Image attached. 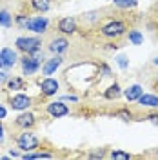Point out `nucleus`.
Segmentation results:
<instances>
[{
	"instance_id": "nucleus-1",
	"label": "nucleus",
	"mask_w": 158,
	"mask_h": 160,
	"mask_svg": "<svg viewBox=\"0 0 158 160\" xmlns=\"http://www.w3.org/2000/svg\"><path fill=\"white\" fill-rule=\"evenodd\" d=\"M100 35L107 40H116L120 37H124V35H127V24L124 20L111 18L100 28Z\"/></svg>"
},
{
	"instance_id": "nucleus-2",
	"label": "nucleus",
	"mask_w": 158,
	"mask_h": 160,
	"mask_svg": "<svg viewBox=\"0 0 158 160\" xmlns=\"http://www.w3.org/2000/svg\"><path fill=\"white\" fill-rule=\"evenodd\" d=\"M42 60H44V53L42 49L35 51L31 55H24L22 58H18L20 66H22V75H35L37 71L42 68Z\"/></svg>"
},
{
	"instance_id": "nucleus-3",
	"label": "nucleus",
	"mask_w": 158,
	"mask_h": 160,
	"mask_svg": "<svg viewBox=\"0 0 158 160\" xmlns=\"http://www.w3.org/2000/svg\"><path fill=\"white\" fill-rule=\"evenodd\" d=\"M15 48L24 55H31L35 51L42 49V40L38 37H18L15 40Z\"/></svg>"
},
{
	"instance_id": "nucleus-4",
	"label": "nucleus",
	"mask_w": 158,
	"mask_h": 160,
	"mask_svg": "<svg viewBox=\"0 0 158 160\" xmlns=\"http://www.w3.org/2000/svg\"><path fill=\"white\" fill-rule=\"evenodd\" d=\"M17 148L22 149L24 153H31L38 148V137L29 129H24V133H20L17 137Z\"/></svg>"
},
{
	"instance_id": "nucleus-5",
	"label": "nucleus",
	"mask_w": 158,
	"mask_h": 160,
	"mask_svg": "<svg viewBox=\"0 0 158 160\" xmlns=\"http://www.w3.org/2000/svg\"><path fill=\"white\" fill-rule=\"evenodd\" d=\"M46 113L51 118H62V117H67L71 109L67 108V104H64V100H55L46 106Z\"/></svg>"
},
{
	"instance_id": "nucleus-6",
	"label": "nucleus",
	"mask_w": 158,
	"mask_h": 160,
	"mask_svg": "<svg viewBox=\"0 0 158 160\" xmlns=\"http://www.w3.org/2000/svg\"><path fill=\"white\" fill-rule=\"evenodd\" d=\"M18 62V55H17V49L13 48H2L0 49V69H11L15 64Z\"/></svg>"
},
{
	"instance_id": "nucleus-7",
	"label": "nucleus",
	"mask_w": 158,
	"mask_h": 160,
	"mask_svg": "<svg viewBox=\"0 0 158 160\" xmlns=\"http://www.w3.org/2000/svg\"><path fill=\"white\" fill-rule=\"evenodd\" d=\"M38 88L44 97H55L60 89V82L57 78H53V77H44L38 82Z\"/></svg>"
},
{
	"instance_id": "nucleus-8",
	"label": "nucleus",
	"mask_w": 158,
	"mask_h": 160,
	"mask_svg": "<svg viewBox=\"0 0 158 160\" xmlns=\"http://www.w3.org/2000/svg\"><path fill=\"white\" fill-rule=\"evenodd\" d=\"M31 97H27V95H24V93H17V95H13L9 98V108L11 109H15V111H26V109H29V106H31Z\"/></svg>"
},
{
	"instance_id": "nucleus-9",
	"label": "nucleus",
	"mask_w": 158,
	"mask_h": 160,
	"mask_svg": "<svg viewBox=\"0 0 158 160\" xmlns=\"http://www.w3.org/2000/svg\"><path fill=\"white\" fill-rule=\"evenodd\" d=\"M47 28H49V20L46 18V17H33V18H29L26 29L33 31L37 35H44L47 31Z\"/></svg>"
},
{
	"instance_id": "nucleus-10",
	"label": "nucleus",
	"mask_w": 158,
	"mask_h": 160,
	"mask_svg": "<svg viewBox=\"0 0 158 160\" xmlns=\"http://www.w3.org/2000/svg\"><path fill=\"white\" fill-rule=\"evenodd\" d=\"M69 40L66 38V37H55V38L49 42V46H47V49L53 53V55H64L66 51L69 49Z\"/></svg>"
},
{
	"instance_id": "nucleus-11",
	"label": "nucleus",
	"mask_w": 158,
	"mask_h": 160,
	"mask_svg": "<svg viewBox=\"0 0 158 160\" xmlns=\"http://www.w3.org/2000/svg\"><path fill=\"white\" fill-rule=\"evenodd\" d=\"M57 28H58V31L62 35H75L77 29H78V24H77V20L73 17H64V18L58 20Z\"/></svg>"
},
{
	"instance_id": "nucleus-12",
	"label": "nucleus",
	"mask_w": 158,
	"mask_h": 160,
	"mask_svg": "<svg viewBox=\"0 0 158 160\" xmlns=\"http://www.w3.org/2000/svg\"><path fill=\"white\" fill-rule=\"evenodd\" d=\"M15 124L18 126V128H22V129H31L35 124H37V117L31 113V111H20V115L15 118Z\"/></svg>"
},
{
	"instance_id": "nucleus-13",
	"label": "nucleus",
	"mask_w": 158,
	"mask_h": 160,
	"mask_svg": "<svg viewBox=\"0 0 158 160\" xmlns=\"http://www.w3.org/2000/svg\"><path fill=\"white\" fill-rule=\"evenodd\" d=\"M62 64H64V58H62V55H55L53 58L44 60V66H42V75H44V77H51V75H53L55 71L58 69Z\"/></svg>"
},
{
	"instance_id": "nucleus-14",
	"label": "nucleus",
	"mask_w": 158,
	"mask_h": 160,
	"mask_svg": "<svg viewBox=\"0 0 158 160\" xmlns=\"http://www.w3.org/2000/svg\"><path fill=\"white\" fill-rule=\"evenodd\" d=\"M136 102H138V106H142V108L158 109V95H155V93H142V97Z\"/></svg>"
},
{
	"instance_id": "nucleus-15",
	"label": "nucleus",
	"mask_w": 158,
	"mask_h": 160,
	"mask_svg": "<svg viewBox=\"0 0 158 160\" xmlns=\"http://www.w3.org/2000/svg\"><path fill=\"white\" fill-rule=\"evenodd\" d=\"M142 93H144V88L140 84H133V86H129L127 89H124V97H126L127 102H136L142 97Z\"/></svg>"
},
{
	"instance_id": "nucleus-16",
	"label": "nucleus",
	"mask_w": 158,
	"mask_h": 160,
	"mask_svg": "<svg viewBox=\"0 0 158 160\" xmlns=\"http://www.w3.org/2000/svg\"><path fill=\"white\" fill-rule=\"evenodd\" d=\"M6 88L9 91H22L27 88V82L22 78V77H9L6 82Z\"/></svg>"
},
{
	"instance_id": "nucleus-17",
	"label": "nucleus",
	"mask_w": 158,
	"mask_h": 160,
	"mask_svg": "<svg viewBox=\"0 0 158 160\" xmlns=\"http://www.w3.org/2000/svg\"><path fill=\"white\" fill-rule=\"evenodd\" d=\"M124 95V89L120 88V84L118 82H115V84H111L107 89H106V93H104V97L107 100H118L120 97Z\"/></svg>"
},
{
	"instance_id": "nucleus-18",
	"label": "nucleus",
	"mask_w": 158,
	"mask_h": 160,
	"mask_svg": "<svg viewBox=\"0 0 158 160\" xmlns=\"http://www.w3.org/2000/svg\"><path fill=\"white\" fill-rule=\"evenodd\" d=\"M31 9L37 13H46L51 8V0H31Z\"/></svg>"
},
{
	"instance_id": "nucleus-19",
	"label": "nucleus",
	"mask_w": 158,
	"mask_h": 160,
	"mask_svg": "<svg viewBox=\"0 0 158 160\" xmlns=\"http://www.w3.org/2000/svg\"><path fill=\"white\" fill-rule=\"evenodd\" d=\"M127 40H129V44H133V46H140V44L144 42V35H142L138 29H129L127 31Z\"/></svg>"
},
{
	"instance_id": "nucleus-20",
	"label": "nucleus",
	"mask_w": 158,
	"mask_h": 160,
	"mask_svg": "<svg viewBox=\"0 0 158 160\" xmlns=\"http://www.w3.org/2000/svg\"><path fill=\"white\" fill-rule=\"evenodd\" d=\"M113 4L118 9H135L138 6V0H113Z\"/></svg>"
},
{
	"instance_id": "nucleus-21",
	"label": "nucleus",
	"mask_w": 158,
	"mask_h": 160,
	"mask_svg": "<svg viewBox=\"0 0 158 160\" xmlns=\"http://www.w3.org/2000/svg\"><path fill=\"white\" fill-rule=\"evenodd\" d=\"M0 26L6 28V29L13 26V17H11V13L7 9H0Z\"/></svg>"
},
{
	"instance_id": "nucleus-22",
	"label": "nucleus",
	"mask_w": 158,
	"mask_h": 160,
	"mask_svg": "<svg viewBox=\"0 0 158 160\" xmlns=\"http://www.w3.org/2000/svg\"><path fill=\"white\" fill-rule=\"evenodd\" d=\"M115 117L116 118H122L124 122H129V120L135 118V115H133V111L129 109V108H120L116 113H115Z\"/></svg>"
},
{
	"instance_id": "nucleus-23",
	"label": "nucleus",
	"mask_w": 158,
	"mask_h": 160,
	"mask_svg": "<svg viewBox=\"0 0 158 160\" xmlns=\"http://www.w3.org/2000/svg\"><path fill=\"white\" fill-rule=\"evenodd\" d=\"M107 157H109V158H113V160H131V158H133V155H131V153H126V151H120V149L111 151Z\"/></svg>"
},
{
	"instance_id": "nucleus-24",
	"label": "nucleus",
	"mask_w": 158,
	"mask_h": 160,
	"mask_svg": "<svg viewBox=\"0 0 158 160\" xmlns=\"http://www.w3.org/2000/svg\"><path fill=\"white\" fill-rule=\"evenodd\" d=\"M22 158H24V160H31V158H53V155H51V153H46V151H42V153H26V155H22Z\"/></svg>"
},
{
	"instance_id": "nucleus-25",
	"label": "nucleus",
	"mask_w": 158,
	"mask_h": 160,
	"mask_svg": "<svg viewBox=\"0 0 158 160\" xmlns=\"http://www.w3.org/2000/svg\"><path fill=\"white\" fill-rule=\"evenodd\" d=\"M27 22H29V17H27V15H24V13H20V15L15 17V24H17L18 28H22V29H26V28H27Z\"/></svg>"
},
{
	"instance_id": "nucleus-26",
	"label": "nucleus",
	"mask_w": 158,
	"mask_h": 160,
	"mask_svg": "<svg viewBox=\"0 0 158 160\" xmlns=\"http://www.w3.org/2000/svg\"><path fill=\"white\" fill-rule=\"evenodd\" d=\"M107 155H109L107 151L104 149V148H100V149H96V151H91L87 157H89V158H106Z\"/></svg>"
},
{
	"instance_id": "nucleus-27",
	"label": "nucleus",
	"mask_w": 158,
	"mask_h": 160,
	"mask_svg": "<svg viewBox=\"0 0 158 160\" xmlns=\"http://www.w3.org/2000/svg\"><path fill=\"white\" fill-rule=\"evenodd\" d=\"M146 120H147V122H151V124H155V126H158V111L147 113V115H146Z\"/></svg>"
},
{
	"instance_id": "nucleus-28",
	"label": "nucleus",
	"mask_w": 158,
	"mask_h": 160,
	"mask_svg": "<svg viewBox=\"0 0 158 160\" xmlns=\"http://www.w3.org/2000/svg\"><path fill=\"white\" fill-rule=\"evenodd\" d=\"M116 64H118V68H120V69H127V58H126L124 55L116 58Z\"/></svg>"
},
{
	"instance_id": "nucleus-29",
	"label": "nucleus",
	"mask_w": 158,
	"mask_h": 160,
	"mask_svg": "<svg viewBox=\"0 0 158 160\" xmlns=\"http://www.w3.org/2000/svg\"><path fill=\"white\" fill-rule=\"evenodd\" d=\"M100 69H102V73H104V77H111V68H109L107 64H102Z\"/></svg>"
},
{
	"instance_id": "nucleus-30",
	"label": "nucleus",
	"mask_w": 158,
	"mask_h": 160,
	"mask_svg": "<svg viewBox=\"0 0 158 160\" xmlns=\"http://www.w3.org/2000/svg\"><path fill=\"white\" fill-rule=\"evenodd\" d=\"M62 100H71V102H78V97H75V95H66V97H62Z\"/></svg>"
},
{
	"instance_id": "nucleus-31",
	"label": "nucleus",
	"mask_w": 158,
	"mask_h": 160,
	"mask_svg": "<svg viewBox=\"0 0 158 160\" xmlns=\"http://www.w3.org/2000/svg\"><path fill=\"white\" fill-rule=\"evenodd\" d=\"M7 73H6V69H2V73H0V82H7Z\"/></svg>"
},
{
	"instance_id": "nucleus-32",
	"label": "nucleus",
	"mask_w": 158,
	"mask_h": 160,
	"mask_svg": "<svg viewBox=\"0 0 158 160\" xmlns=\"http://www.w3.org/2000/svg\"><path fill=\"white\" fill-rule=\"evenodd\" d=\"M6 115H7V111H6V108H4V106L0 104V120L6 118Z\"/></svg>"
},
{
	"instance_id": "nucleus-33",
	"label": "nucleus",
	"mask_w": 158,
	"mask_h": 160,
	"mask_svg": "<svg viewBox=\"0 0 158 160\" xmlns=\"http://www.w3.org/2000/svg\"><path fill=\"white\" fill-rule=\"evenodd\" d=\"M4 138H6V135H4V126H2V122H0V144L4 142Z\"/></svg>"
},
{
	"instance_id": "nucleus-34",
	"label": "nucleus",
	"mask_w": 158,
	"mask_h": 160,
	"mask_svg": "<svg viewBox=\"0 0 158 160\" xmlns=\"http://www.w3.org/2000/svg\"><path fill=\"white\" fill-rule=\"evenodd\" d=\"M107 48H109V49H118V46H116V44H107Z\"/></svg>"
},
{
	"instance_id": "nucleus-35",
	"label": "nucleus",
	"mask_w": 158,
	"mask_h": 160,
	"mask_svg": "<svg viewBox=\"0 0 158 160\" xmlns=\"http://www.w3.org/2000/svg\"><path fill=\"white\" fill-rule=\"evenodd\" d=\"M9 157H13V158H17V157H20V155L17 153V151H11V153H9Z\"/></svg>"
},
{
	"instance_id": "nucleus-36",
	"label": "nucleus",
	"mask_w": 158,
	"mask_h": 160,
	"mask_svg": "<svg viewBox=\"0 0 158 160\" xmlns=\"http://www.w3.org/2000/svg\"><path fill=\"white\" fill-rule=\"evenodd\" d=\"M153 64H155V66H158V57H156L155 60H153Z\"/></svg>"
},
{
	"instance_id": "nucleus-37",
	"label": "nucleus",
	"mask_w": 158,
	"mask_h": 160,
	"mask_svg": "<svg viewBox=\"0 0 158 160\" xmlns=\"http://www.w3.org/2000/svg\"><path fill=\"white\" fill-rule=\"evenodd\" d=\"M156 86H158V75H156Z\"/></svg>"
},
{
	"instance_id": "nucleus-38",
	"label": "nucleus",
	"mask_w": 158,
	"mask_h": 160,
	"mask_svg": "<svg viewBox=\"0 0 158 160\" xmlns=\"http://www.w3.org/2000/svg\"><path fill=\"white\" fill-rule=\"evenodd\" d=\"M156 11H158V4H156Z\"/></svg>"
}]
</instances>
